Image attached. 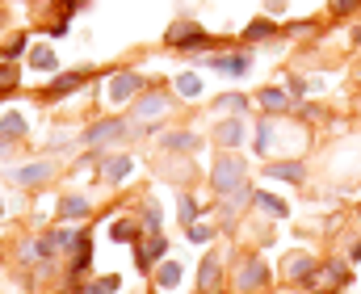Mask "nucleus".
Masks as SVG:
<instances>
[{"label":"nucleus","instance_id":"nucleus-1","mask_svg":"<svg viewBox=\"0 0 361 294\" xmlns=\"http://www.w3.org/2000/svg\"><path fill=\"white\" fill-rule=\"evenodd\" d=\"M244 177H248V164H244L240 156H219V164H215V173H211V181H215V189H219V198H227L231 189H240Z\"/></svg>","mask_w":361,"mask_h":294},{"label":"nucleus","instance_id":"nucleus-2","mask_svg":"<svg viewBox=\"0 0 361 294\" xmlns=\"http://www.w3.org/2000/svg\"><path fill=\"white\" fill-rule=\"evenodd\" d=\"M168 46H193V51H202V46H211V34H206L197 21H177V26H168Z\"/></svg>","mask_w":361,"mask_h":294},{"label":"nucleus","instance_id":"nucleus-3","mask_svg":"<svg viewBox=\"0 0 361 294\" xmlns=\"http://www.w3.org/2000/svg\"><path fill=\"white\" fill-rule=\"evenodd\" d=\"M265 282H269L265 261H261V257H248V261L240 265V273H235V294H252V290H261Z\"/></svg>","mask_w":361,"mask_h":294},{"label":"nucleus","instance_id":"nucleus-4","mask_svg":"<svg viewBox=\"0 0 361 294\" xmlns=\"http://www.w3.org/2000/svg\"><path fill=\"white\" fill-rule=\"evenodd\" d=\"M139 88H143V76H135V72H114L110 76V101H130V97H139Z\"/></svg>","mask_w":361,"mask_h":294},{"label":"nucleus","instance_id":"nucleus-5","mask_svg":"<svg viewBox=\"0 0 361 294\" xmlns=\"http://www.w3.org/2000/svg\"><path fill=\"white\" fill-rule=\"evenodd\" d=\"M122 135H126V122H122V118H110V122H97V126H88V130H84V143H88V147H101V143L122 139Z\"/></svg>","mask_w":361,"mask_h":294},{"label":"nucleus","instance_id":"nucleus-6","mask_svg":"<svg viewBox=\"0 0 361 294\" xmlns=\"http://www.w3.org/2000/svg\"><path fill=\"white\" fill-rule=\"evenodd\" d=\"M202 63H206V68H215V72H223V76H244V72L252 68L248 55H235V59H227V55H206Z\"/></svg>","mask_w":361,"mask_h":294},{"label":"nucleus","instance_id":"nucleus-7","mask_svg":"<svg viewBox=\"0 0 361 294\" xmlns=\"http://www.w3.org/2000/svg\"><path fill=\"white\" fill-rule=\"evenodd\" d=\"M164 110H168V97H164V92H143L139 106H135V118L147 122V118H160Z\"/></svg>","mask_w":361,"mask_h":294},{"label":"nucleus","instance_id":"nucleus-8","mask_svg":"<svg viewBox=\"0 0 361 294\" xmlns=\"http://www.w3.org/2000/svg\"><path fill=\"white\" fill-rule=\"evenodd\" d=\"M219 269H223V253H211V257L202 261V273H197V290L202 294H211L219 286Z\"/></svg>","mask_w":361,"mask_h":294},{"label":"nucleus","instance_id":"nucleus-9","mask_svg":"<svg viewBox=\"0 0 361 294\" xmlns=\"http://www.w3.org/2000/svg\"><path fill=\"white\" fill-rule=\"evenodd\" d=\"M84 80H88L84 72H64V76H55V80H50L42 92H46V97H68V92H76Z\"/></svg>","mask_w":361,"mask_h":294},{"label":"nucleus","instance_id":"nucleus-10","mask_svg":"<svg viewBox=\"0 0 361 294\" xmlns=\"http://www.w3.org/2000/svg\"><path fill=\"white\" fill-rule=\"evenodd\" d=\"M50 177H55V164H50V160H42V164H30V168H17V173H13V181H17V185H42V181H50Z\"/></svg>","mask_w":361,"mask_h":294},{"label":"nucleus","instance_id":"nucleus-11","mask_svg":"<svg viewBox=\"0 0 361 294\" xmlns=\"http://www.w3.org/2000/svg\"><path fill=\"white\" fill-rule=\"evenodd\" d=\"M252 198H256V189H248V185L231 189V193H227V202H223V223H231V219H235V215L252 202Z\"/></svg>","mask_w":361,"mask_h":294},{"label":"nucleus","instance_id":"nucleus-12","mask_svg":"<svg viewBox=\"0 0 361 294\" xmlns=\"http://www.w3.org/2000/svg\"><path fill=\"white\" fill-rule=\"evenodd\" d=\"M164 248H168V244H164V235H160V231L151 235L147 244H139V248H135V261H139V269L147 273V269H151V257H160Z\"/></svg>","mask_w":361,"mask_h":294},{"label":"nucleus","instance_id":"nucleus-13","mask_svg":"<svg viewBox=\"0 0 361 294\" xmlns=\"http://www.w3.org/2000/svg\"><path fill=\"white\" fill-rule=\"evenodd\" d=\"M88 265H92V239H88V231H80L76 248H72V273H84Z\"/></svg>","mask_w":361,"mask_h":294},{"label":"nucleus","instance_id":"nucleus-14","mask_svg":"<svg viewBox=\"0 0 361 294\" xmlns=\"http://www.w3.org/2000/svg\"><path fill=\"white\" fill-rule=\"evenodd\" d=\"M101 168H106L110 181H126L135 164H130V156H101Z\"/></svg>","mask_w":361,"mask_h":294},{"label":"nucleus","instance_id":"nucleus-15","mask_svg":"<svg viewBox=\"0 0 361 294\" xmlns=\"http://www.w3.org/2000/svg\"><path fill=\"white\" fill-rule=\"evenodd\" d=\"M311 273H315V257H306V253L286 257V277H311Z\"/></svg>","mask_w":361,"mask_h":294},{"label":"nucleus","instance_id":"nucleus-16","mask_svg":"<svg viewBox=\"0 0 361 294\" xmlns=\"http://www.w3.org/2000/svg\"><path fill=\"white\" fill-rule=\"evenodd\" d=\"M164 147H168V152H197L202 139L189 135V130H177V135H164Z\"/></svg>","mask_w":361,"mask_h":294},{"label":"nucleus","instance_id":"nucleus-17","mask_svg":"<svg viewBox=\"0 0 361 294\" xmlns=\"http://www.w3.org/2000/svg\"><path fill=\"white\" fill-rule=\"evenodd\" d=\"M256 101H261L265 110H290V92L286 88H261V92H256Z\"/></svg>","mask_w":361,"mask_h":294},{"label":"nucleus","instance_id":"nucleus-18","mask_svg":"<svg viewBox=\"0 0 361 294\" xmlns=\"http://www.w3.org/2000/svg\"><path fill=\"white\" fill-rule=\"evenodd\" d=\"M30 130V122H26V114H5V118H0V135H5V139H21Z\"/></svg>","mask_w":361,"mask_h":294},{"label":"nucleus","instance_id":"nucleus-19","mask_svg":"<svg viewBox=\"0 0 361 294\" xmlns=\"http://www.w3.org/2000/svg\"><path fill=\"white\" fill-rule=\"evenodd\" d=\"M240 139H244V122H240V118L219 122V143H223V147H235Z\"/></svg>","mask_w":361,"mask_h":294},{"label":"nucleus","instance_id":"nucleus-20","mask_svg":"<svg viewBox=\"0 0 361 294\" xmlns=\"http://www.w3.org/2000/svg\"><path fill=\"white\" fill-rule=\"evenodd\" d=\"M265 173H269V177H277V181H302V177H306V168H302L298 160H290V164H269Z\"/></svg>","mask_w":361,"mask_h":294},{"label":"nucleus","instance_id":"nucleus-21","mask_svg":"<svg viewBox=\"0 0 361 294\" xmlns=\"http://www.w3.org/2000/svg\"><path fill=\"white\" fill-rule=\"evenodd\" d=\"M110 235H114L118 244H135V239H139V223H130V219H114V223H110Z\"/></svg>","mask_w":361,"mask_h":294},{"label":"nucleus","instance_id":"nucleus-22","mask_svg":"<svg viewBox=\"0 0 361 294\" xmlns=\"http://www.w3.org/2000/svg\"><path fill=\"white\" fill-rule=\"evenodd\" d=\"M55 51H50V46H34L30 51V68H38V72H55Z\"/></svg>","mask_w":361,"mask_h":294},{"label":"nucleus","instance_id":"nucleus-23","mask_svg":"<svg viewBox=\"0 0 361 294\" xmlns=\"http://www.w3.org/2000/svg\"><path fill=\"white\" fill-rule=\"evenodd\" d=\"M256 206H261V210H269L273 219H286V215H290V206H286L282 198H273V193H261V189H256Z\"/></svg>","mask_w":361,"mask_h":294},{"label":"nucleus","instance_id":"nucleus-24","mask_svg":"<svg viewBox=\"0 0 361 294\" xmlns=\"http://www.w3.org/2000/svg\"><path fill=\"white\" fill-rule=\"evenodd\" d=\"M59 215H64V219H80V215H88V198L72 193V198H64V202H59Z\"/></svg>","mask_w":361,"mask_h":294},{"label":"nucleus","instance_id":"nucleus-25","mask_svg":"<svg viewBox=\"0 0 361 294\" xmlns=\"http://www.w3.org/2000/svg\"><path fill=\"white\" fill-rule=\"evenodd\" d=\"M273 34H277V26L265 21V17H261V21H252V26H244V38H248V42H261V38H273Z\"/></svg>","mask_w":361,"mask_h":294},{"label":"nucleus","instance_id":"nucleus-26","mask_svg":"<svg viewBox=\"0 0 361 294\" xmlns=\"http://www.w3.org/2000/svg\"><path fill=\"white\" fill-rule=\"evenodd\" d=\"M17 257H21V265H38L46 253H42V239H26L21 248H17Z\"/></svg>","mask_w":361,"mask_h":294},{"label":"nucleus","instance_id":"nucleus-27","mask_svg":"<svg viewBox=\"0 0 361 294\" xmlns=\"http://www.w3.org/2000/svg\"><path fill=\"white\" fill-rule=\"evenodd\" d=\"M177 92L193 101V97H202V80H197L193 72H185V76H177Z\"/></svg>","mask_w":361,"mask_h":294},{"label":"nucleus","instance_id":"nucleus-28","mask_svg":"<svg viewBox=\"0 0 361 294\" xmlns=\"http://www.w3.org/2000/svg\"><path fill=\"white\" fill-rule=\"evenodd\" d=\"M156 282H160L164 290H173V286L181 282V265H177V261H168V265H160V269H156Z\"/></svg>","mask_w":361,"mask_h":294},{"label":"nucleus","instance_id":"nucleus-29","mask_svg":"<svg viewBox=\"0 0 361 294\" xmlns=\"http://www.w3.org/2000/svg\"><path fill=\"white\" fill-rule=\"evenodd\" d=\"M273 143V122H256V156H269Z\"/></svg>","mask_w":361,"mask_h":294},{"label":"nucleus","instance_id":"nucleus-30","mask_svg":"<svg viewBox=\"0 0 361 294\" xmlns=\"http://www.w3.org/2000/svg\"><path fill=\"white\" fill-rule=\"evenodd\" d=\"M114 290H118V277H97V282L80 286L76 294H114Z\"/></svg>","mask_w":361,"mask_h":294},{"label":"nucleus","instance_id":"nucleus-31","mask_svg":"<svg viewBox=\"0 0 361 294\" xmlns=\"http://www.w3.org/2000/svg\"><path fill=\"white\" fill-rule=\"evenodd\" d=\"M17 88V68L13 63H0V97H9Z\"/></svg>","mask_w":361,"mask_h":294},{"label":"nucleus","instance_id":"nucleus-32","mask_svg":"<svg viewBox=\"0 0 361 294\" xmlns=\"http://www.w3.org/2000/svg\"><path fill=\"white\" fill-rule=\"evenodd\" d=\"M21 55H26V34H17V38L5 42V63H17Z\"/></svg>","mask_w":361,"mask_h":294},{"label":"nucleus","instance_id":"nucleus-33","mask_svg":"<svg viewBox=\"0 0 361 294\" xmlns=\"http://www.w3.org/2000/svg\"><path fill=\"white\" fill-rule=\"evenodd\" d=\"M324 273L332 277V286H349V269H344L340 261H328V265H324Z\"/></svg>","mask_w":361,"mask_h":294},{"label":"nucleus","instance_id":"nucleus-34","mask_svg":"<svg viewBox=\"0 0 361 294\" xmlns=\"http://www.w3.org/2000/svg\"><path fill=\"white\" fill-rule=\"evenodd\" d=\"M177 210H181V223L189 227V223H193V215H197V202L189 198V193H181V202H177Z\"/></svg>","mask_w":361,"mask_h":294},{"label":"nucleus","instance_id":"nucleus-35","mask_svg":"<svg viewBox=\"0 0 361 294\" xmlns=\"http://www.w3.org/2000/svg\"><path fill=\"white\" fill-rule=\"evenodd\" d=\"M143 227H147L151 235H156V231H160V206H151V202L143 206Z\"/></svg>","mask_w":361,"mask_h":294},{"label":"nucleus","instance_id":"nucleus-36","mask_svg":"<svg viewBox=\"0 0 361 294\" xmlns=\"http://www.w3.org/2000/svg\"><path fill=\"white\" fill-rule=\"evenodd\" d=\"M248 101H244V97L240 92H227V97H219V110H231V114H240Z\"/></svg>","mask_w":361,"mask_h":294},{"label":"nucleus","instance_id":"nucleus-37","mask_svg":"<svg viewBox=\"0 0 361 294\" xmlns=\"http://www.w3.org/2000/svg\"><path fill=\"white\" fill-rule=\"evenodd\" d=\"M185 235H189L193 244H206V239L215 235V227H185Z\"/></svg>","mask_w":361,"mask_h":294},{"label":"nucleus","instance_id":"nucleus-38","mask_svg":"<svg viewBox=\"0 0 361 294\" xmlns=\"http://www.w3.org/2000/svg\"><path fill=\"white\" fill-rule=\"evenodd\" d=\"M357 9V0H332V13L336 17H344V13H353Z\"/></svg>","mask_w":361,"mask_h":294},{"label":"nucleus","instance_id":"nucleus-39","mask_svg":"<svg viewBox=\"0 0 361 294\" xmlns=\"http://www.w3.org/2000/svg\"><path fill=\"white\" fill-rule=\"evenodd\" d=\"M302 118H311V122H315V118H328V114H324L320 106H306V110H302Z\"/></svg>","mask_w":361,"mask_h":294},{"label":"nucleus","instance_id":"nucleus-40","mask_svg":"<svg viewBox=\"0 0 361 294\" xmlns=\"http://www.w3.org/2000/svg\"><path fill=\"white\" fill-rule=\"evenodd\" d=\"M306 92V80H290V97H302Z\"/></svg>","mask_w":361,"mask_h":294},{"label":"nucleus","instance_id":"nucleus-41","mask_svg":"<svg viewBox=\"0 0 361 294\" xmlns=\"http://www.w3.org/2000/svg\"><path fill=\"white\" fill-rule=\"evenodd\" d=\"M349 261H361V239H353V244H349Z\"/></svg>","mask_w":361,"mask_h":294},{"label":"nucleus","instance_id":"nucleus-42","mask_svg":"<svg viewBox=\"0 0 361 294\" xmlns=\"http://www.w3.org/2000/svg\"><path fill=\"white\" fill-rule=\"evenodd\" d=\"M64 5H68V13H72V9H80V5H84V0H64Z\"/></svg>","mask_w":361,"mask_h":294},{"label":"nucleus","instance_id":"nucleus-43","mask_svg":"<svg viewBox=\"0 0 361 294\" xmlns=\"http://www.w3.org/2000/svg\"><path fill=\"white\" fill-rule=\"evenodd\" d=\"M5 152H9V139H5V135H0V156H5Z\"/></svg>","mask_w":361,"mask_h":294},{"label":"nucleus","instance_id":"nucleus-44","mask_svg":"<svg viewBox=\"0 0 361 294\" xmlns=\"http://www.w3.org/2000/svg\"><path fill=\"white\" fill-rule=\"evenodd\" d=\"M353 42H357V46H361V26H357V34H353Z\"/></svg>","mask_w":361,"mask_h":294},{"label":"nucleus","instance_id":"nucleus-45","mask_svg":"<svg viewBox=\"0 0 361 294\" xmlns=\"http://www.w3.org/2000/svg\"><path fill=\"white\" fill-rule=\"evenodd\" d=\"M357 223H361V202H357Z\"/></svg>","mask_w":361,"mask_h":294},{"label":"nucleus","instance_id":"nucleus-46","mask_svg":"<svg viewBox=\"0 0 361 294\" xmlns=\"http://www.w3.org/2000/svg\"><path fill=\"white\" fill-rule=\"evenodd\" d=\"M0 215H5V206H0Z\"/></svg>","mask_w":361,"mask_h":294},{"label":"nucleus","instance_id":"nucleus-47","mask_svg":"<svg viewBox=\"0 0 361 294\" xmlns=\"http://www.w3.org/2000/svg\"><path fill=\"white\" fill-rule=\"evenodd\" d=\"M72 294H76V290H72Z\"/></svg>","mask_w":361,"mask_h":294},{"label":"nucleus","instance_id":"nucleus-48","mask_svg":"<svg viewBox=\"0 0 361 294\" xmlns=\"http://www.w3.org/2000/svg\"><path fill=\"white\" fill-rule=\"evenodd\" d=\"M357 106H361V101H357Z\"/></svg>","mask_w":361,"mask_h":294}]
</instances>
